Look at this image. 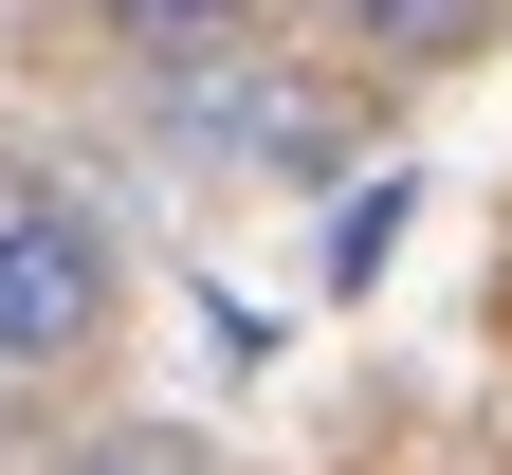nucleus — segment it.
<instances>
[{"mask_svg":"<svg viewBox=\"0 0 512 475\" xmlns=\"http://www.w3.org/2000/svg\"><path fill=\"white\" fill-rule=\"evenodd\" d=\"M147 128L202 165H275V183H330L348 165V92L330 74H275V55H147Z\"/></svg>","mask_w":512,"mask_h":475,"instance_id":"f257e3e1","label":"nucleus"},{"mask_svg":"<svg viewBox=\"0 0 512 475\" xmlns=\"http://www.w3.org/2000/svg\"><path fill=\"white\" fill-rule=\"evenodd\" d=\"M110 311H128V238L92 220V201H19L0 220V384H37V366H74V348H110Z\"/></svg>","mask_w":512,"mask_h":475,"instance_id":"f03ea898","label":"nucleus"},{"mask_svg":"<svg viewBox=\"0 0 512 475\" xmlns=\"http://www.w3.org/2000/svg\"><path fill=\"white\" fill-rule=\"evenodd\" d=\"M311 19H330L348 74H476L512 37V0H311Z\"/></svg>","mask_w":512,"mask_h":475,"instance_id":"7ed1b4c3","label":"nucleus"},{"mask_svg":"<svg viewBox=\"0 0 512 475\" xmlns=\"http://www.w3.org/2000/svg\"><path fill=\"white\" fill-rule=\"evenodd\" d=\"M92 37L110 55H220V37H256V0H92Z\"/></svg>","mask_w":512,"mask_h":475,"instance_id":"20e7f679","label":"nucleus"},{"mask_svg":"<svg viewBox=\"0 0 512 475\" xmlns=\"http://www.w3.org/2000/svg\"><path fill=\"white\" fill-rule=\"evenodd\" d=\"M403 220H421V183H403V165H366V183L330 201V293H366L384 256H403Z\"/></svg>","mask_w":512,"mask_h":475,"instance_id":"39448f33","label":"nucleus"},{"mask_svg":"<svg viewBox=\"0 0 512 475\" xmlns=\"http://www.w3.org/2000/svg\"><path fill=\"white\" fill-rule=\"evenodd\" d=\"M37 475H220V457L183 439V421H92V439H55Z\"/></svg>","mask_w":512,"mask_h":475,"instance_id":"423d86ee","label":"nucleus"},{"mask_svg":"<svg viewBox=\"0 0 512 475\" xmlns=\"http://www.w3.org/2000/svg\"><path fill=\"white\" fill-rule=\"evenodd\" d=\"M19 201H37V165H19V147H0V220H19Z\"/></svg>","mask_w":512,"mask_h":475,"instance_id":"0eeeda50","label":"nucleus"}]
</instances>
